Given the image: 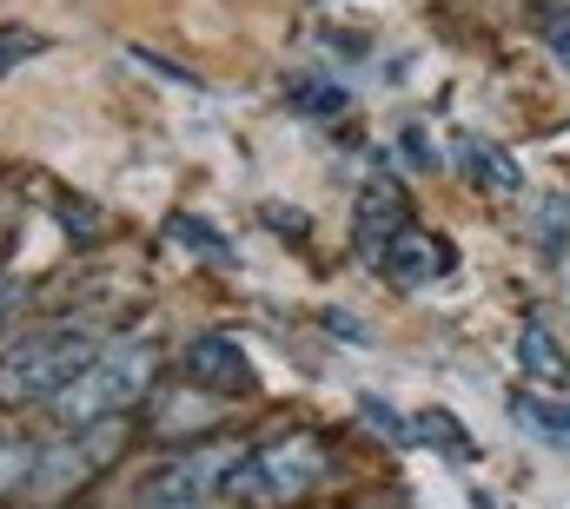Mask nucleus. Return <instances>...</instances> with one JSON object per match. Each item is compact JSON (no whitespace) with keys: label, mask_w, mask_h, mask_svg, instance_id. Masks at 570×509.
Wrapping results in <instances>:
<instances>
[{"label":"nucleus","mask_w":570,"mask_h":509,"mask_svg":"<svg viewBox=\"0 0 570 509\" xmlns=\"http://www.w3.org/2000/svg\"><path fill=\"white\" fill-rule=\"evenodd\" d=\"M100 351L107 345L94 338V325H47V331L20 338L0 358V403H53Z\"/></svg>","instance_id":"obj_1"},{"label":"nucleus","mask_w":570,"mask_h":509,"mask_svg":"<svg viewBox=\"0 0 570 509\" xmlns=\"http://www.w3.org/2000/svg\"><path fill=\"white\" fill-rule=\"evenodd\" d=\"M153 383V345L146 338H127V345H107L80 378L67 383L47 410L67 423V430H87V423H114L134 397H146Z\"/></svg>","instance_id":"obj_2"},{"label":"nucleus","mask_w":570,"mask_h":509,"mask_svg":"<svg viewBox=\"0 0 570 509\" xmlns=\"http://www.w3.org/2000/svg\"><path fill=\"white\" fill-rule=\"evenodd\" d=\"M318 483H325V450L292 430V437H266V443L239 450L226 497H246V503H298Z\"/></svg>","instance_id":"obj_3"},{"label":"nucleus","mask_w":570,"mask_h":509,"mask_svg":"<svg viewBox=\"0 0 570 509\" xmlns=\"http://www.w3.org/2000/svg\"><path fill=\"white\" fill-rule=\"evenodd\" d=\"M120 417L114 423H87V430H67L60 443H40V470H33V497L40 503H60V497H73V490H87L107 463H114V450H120Z\"/></svg>","instance_id":"obj_4"},{"label":"nucleus","mask_w":570,"mask_h":509,"mask_svg":"<svg viewBox=\"0 0 570 509\" xmlns=\"http://www.w3.org/2000/svg\"><path fill=\"white\" fill-rule=\"evenodd\" d=\"M233 463L239 450H186L179 463H159L127 509H206L213 497H226Z\"/></svg>","instance_id":"obj_5"},{"label":"nucleus","mask_w":570,"mask_h":509,"mask_svg":"<svg viewBox=\"0 0 570 509\" xmlns=\"http://www.w3.org/2000/svg\"><path fill=\"white\" fill-rule=\"evenodd\" d=\"M179 378L193 390H219V397H246L253 390V358L239 351V338L226 331H199L179 345Z\"/></svg>","instance_id":"obj_6"},{"label":"nucleus","mask_w":570,"mask_h":509,"mask_svg":"<svg viewBox=\"0 0 570 509\" xmlns=\"http://www.w3.org/2000/svg\"><path fill=\"white\" fill-rule=\"evenodd\" d=\"M399 232H412L405 226V186L399 179H372L358 192V212H352V246L365 258H385L399 246Z\"/></svg>","instance_id":"obj_7"},{"label":"nucleus","mask_w":570,"mask_h":509,"mask_svg":"<svg viewBox=\"0 0 570 509\" xmlns=\"http://www.w3.org/2000/svg\"><path fill=\"white\" fill-rule=\"evenodd\" d=\"M379 265L392 271V285H431V278H444V271H451V246L412 226V232H399V246L379 258Z\"/></svg>","instance_id":"obj_8"},{"label":"nucleus","mask_w":570,"mask_h":509,"mask_svg":"<svg viewBox=\"0 0 570 509\" xmlns=\"http://www.w3.org/2000/svg\"><path fill=\"white\" fill-rule=\"evenodd\" d=\"M518 358H524V371H531L538 383H558V390L570 383V358H564V345H558V338H551V331H544L538 318H531V325L518 331Z\"/></svg>","instance_id":"obj_9"},{"label":"nucleus","mask_w":570,"mask_h":509,"mask_svg":"<svg viewBox=\"0 0 570 509\" xmlns=\"http://www.w3.org/2000/svg\"><path fill=\"white\" fill-rule=\"evenodd\" d=\"M511 410H518V423H524V430H538L544 443H564V450H570V397H544V390H524V397H518Z\"/></svg>","instance_id":"obj_10"},{"label":"nucleus","mask_w":570,"mask_h":509,"mask_svg":"<svg viewBox=\"0 0 570 509\" xmlns=\"http://www.w3.org/2000/svg\"><path fill=\"white\" fill-rule=\"evenodd\" d=\"M412 437H425L431 450H444V457H458V463H464V457H478L471 430H464L458 417H444V410H419V417H412Z\"/></svg>","instance_id":"obj_11"},{"label":"nucleus","mask_w":570,"mask_h":509,"mask_svg":"<svg viewBox=\"0 0 570 509\" xmlns=\"http://www.w3.org/2000/svg\"><path fill=\"white\" fill-rule=\"evenodd\" d=\"M33 470H40V443L33 437H0V497L33 483Z\"/></svg>","instance_id":"obj_12"},{"label":"nucleus","mask_w":570,"mask_h":509,"mask_svg":"<svg viewBox=\"0 0 570 509\" xmlns=\"http://www.w3.org/2000/svg\"><path fill=\"white\" fill-rule=\"evenodd\" d=\"M464 166L478 172V186H491V192H518V166H511V159H491L484 146H464Z\"/></svg>","instance_id":"obj_13"},{"label":"nucleus","mask_w":570,"mask_h":509,"mask_svg":"<svg viewBox=\"0 0 570 509\" xmlns=\"http://www.w3.org/2000/svg\"><path fill=\"white\" fill-rule=\"evenodd\" d=\"M40 47H47V40H40L33 27H0V73H13V67H20V60H33Z\"/></svg>","instance_id":"obj_14"},{"label":"nucleus","mask_w":570,"mask_h":509,"mask_svg":"<svg viewBox=\"0 0 570 509\" xmlns=\"http://www.w3.org/2000/svg\"><path fill=\"white\" fill-rule=\"evenodd\" d=\"M13 311H20V278H7V271H0V325H7Z\"/></svg>","instance_id":"obj_15"},{"label":"nucleus","mask_w":570,"mask_h":509,"mask_svg":"<svg viewBox=\"0 0 570 509\" xmlns=\"http://www.w3.org/2000/svg\"><path fill=\"white\" fill-rule=\"evenodd\" d=\"M551 53L570 67V13H564V20H551Z\"/></svg>","instance_id":"obj_16"}]
</instances>
